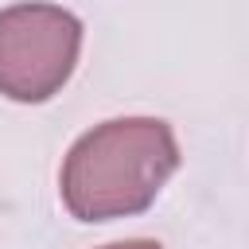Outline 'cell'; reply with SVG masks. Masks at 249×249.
Segmentation results:
<instances>
[{"label":"cell","instance_id":"3957f363","mask_svg":"<svg viewBox=\"0 0 249 249\" xmlns=\"http://www.w3.org/2000/svg\"><path fill=\"white\" fill-rule=\"evenodd\" d=\"M105 249H163V245H156V241H144V237H136V241H117V245H105Z\"/></svg>","mask_w":249,"mask_h":249},{"label":"cell","instance_id":"6da1fadb","mask_svg":"<svg viewBox=\"0 0 249 249\" xmlns=\"http://www.w3.org/2000/svg\"><path fill=\"white\" fill-rule=\"evenodd\" d=\"M179 167V144L160 117H117L86 136L62 160L58 195L78 222H113L156 202Z\"/></svg>","mask_w":249,"mask_h":249},{"label":"cell","instance_id":"7a4b0ae2","mask_svg":"<svg viewBox=\"0 0 249 249\" xmlns=\"http://www.w3.org/2000/svg\"><path fill=\"white\" fill-rule=\"evenodd\" d=\"M82 23L58 4H12L0 12V93L23 105L54 97L78 62Z\"/></svg>","mask_w":249,"mask_h":249}]
</instances>
